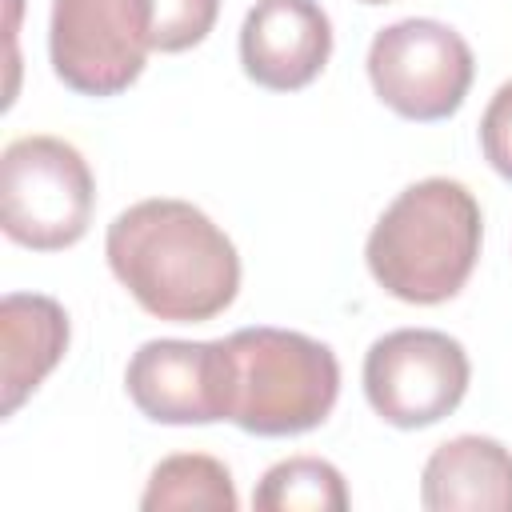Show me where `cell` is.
I'll use <instances>...</instances> for the list:
<instances>
[{"mask_svg": "<svg viewBox=\"0 0 512 512\" xmlns=\"http://www.w3.org/2000/svg\"><path fill=\"white\" fill-rule=\"evenodd\" d=\"M112 276L156 320L200 324L220 316L240 288L232 240L188 200H140L108 224Z\"/></svg>", "mask_w": 512, "mask_h": 512, "instance_id": "1", "label": "cell"}, {"mask_svg": "<svg viewBox=\"0 0 512 512\" xmlns=\"http://www.w3.org/2000/svg\"><path fill=\"white\" fill-rule=\"evenodd\" d=\"M480 204L448 176L408 184L376 220L368 236V272L404 304L452 300L480 256Z\"/></svg>", "mask_w": 512, "mask_h": 512, "instance_id": "2", "label": "cell"}, {"mask_svg": "<svg viewBox=\"0 0 512 512\" xmlns=\"http://www.w3.org/2000/svg\"><path fill=\"white\" fill-rule=\"evenodd\" d=\"M228 420L252 436H296L332 412L340 364L328 344L288 328H240L228 340Z\"/></svg>", "mask_w": 512, "mask_h": 512, "instance_id": "3", "label": "cell"}, {"mask_svg": "<svg viewBox=\"0 0 512 512\" xmlns=\"http://www.w3.org/2000/svg\"><path fill=\"white\" fill-rule=\"evenodd\" d=\"M96 208V180L84 156L60 136H20L0 160V224L8 240L56 252L76 244Z\"/></svg>", "mask_w": 512, "mask_h": 512, "instance_id": "4", "label": "cell"}, {"mask_svg": "<svg viewBox=\"0 0 512 512\" xmlns=\"http://www.w3.org/2000/svg\"><path fill=\"white\" fill-rule=\"evenodd\" d=\"M472 48L440 20H396L368 48V80L376 96L404 120H448L472 88Z\"/></svg>", "mask_w": 512, "mask_h": 512, "instance_id": "5", "label": "cell"}, {"mask_svg": "<svg viewBox=\"0 0 512 512\" xmlns=\"http://www.w3.org/2000/svg\"><path fill=\"white\" fill-rule=\"evenodd\" d=\"M148 52V0H52L48 56L64 88L80 96H116L144 72Z\"/></svg>", "mask_w": 512, "mask_h": 512, "instance_id": "6", "label": "cell"}, {"mask_svg": "<svg viewBox=\"0 0 512 512\" xmlns=\"http://www.w3.org/2000/svg\"><path fill=\"white\" fill-rule=\"evenodd\" d=\"M468 376L464 344L436 328H396L364 356V396L396 428H428L456 412Z\"/></svg>", "mask_w": 512, "mask_h": 512, "instance_id": "7", "label": "cell"}, {"mask_svg": "<svg viewBox=\"0 0 512 512\" xmlns=\"http://www.w3.org/2000/svg\"><path fill=\"white\" fill-rule=\"evenodd\" d=\"M132 404L156 424L228 420L224 340H148L124 372Z\"/></svg>", "mask_w": 512, "mask_h": 512, "instance_id": "8", "label": "cell"}, {"mask_svg": "<svg viewBox=\"0 0 512 512\" xmlns=\"http://www.w3.org/2000/svg\"><path fill=\"white\" fill-rule=\"evenodd\" d=\"M332 56V24L316 0H256L240 24V64L272 92L312 84Z\"/></svg>", "mask_w": 512, "mask_h": 512, "instance_id": "9", "label": "cell"}, {"mask_svg": "<svg viewBox=\"0 0 512 512\" xmlns=\"http://www.w3.org/2000/svg\"><path fill=\"white\" fill-rule=\"evenodd\" d=\"M428 512H512V452L492 436L444 440L420 476Z\"/></svg>", "mask_w": 512, "mask_h": 512, "instance_id": "10", "label": "cell"}, {"mask_svg": "<svg viewBox=\"0 0 512 512\" xmlns=\"http://www.w3.org/2000/svg\"><path fill=\"white\" fill-rule=\"evenodd\" d=\"M4 344V416H12L68 348V316L52 296L8 292L0 300Z\"/></svg>", "mask_w": 512, "mask_h": 512, "instance_id": "11", "label": "cell"}, {"mask_svg": "<svg viewBox=\"0 0 512 512\" xmlns=\"http://www.w3.org/2000/svg\"><path fill=\"white\" fill-rule=\"evenodd\" d=\"M240 496L228 468L204 452H180L152 468L140 496L144 512H236Z\"/></svg>", "mask_w": 512, "mask_h": 512, "instance_id": "12", "label": "cell"}, {"mask_svg": "<svg viewBox=\"0 0 512 512\" xmlns=\"http://www.w3.org/2000/svg\"><path fill=\"white\" fill-rule=\"evenodd\" d=\"M260 512H344L348 488L344 476L316 456H292L264 472L252 492Z\"/></svg>", "mask_w": 512, "mask_h": 512, "instance_id": "13", "label": "cell"}, {"mask_svg": "<svg viewBox=\"0 0 512 512\" xmlns=\"http://www.w3.org/2000/svg\"><path fill=\"white\" fill-rule=\"evenodd\" d=\"M148 4H152V52L196 48L220 16V0H148Z\"/></svg>", "mask_w": 512, "mask_h": 512, "instance_id": "14", "label": "cell"}, {"mask_svg": "<svg viewBox=\"0 0 512 512\" xmlns=\"http://www.w3.org/2000/svg\"><path fill=\"white\" fill-rule=\"evenodd\" d=\"M480 148H484V160L504 180H512V80L496 88V96L480 116Z\"/></svg>", "mask_w": 512, "mask_h": 512, "instance_id": "15", "label": "cell"}, {"mask_svg": "<svg viewBox=\"0 0 512 512\" xmlns=\"http://www.w3.org/2000/svg\"><path fill=\"white\" fill-rule=\"evenodd\" d=\"M360 4H392V0H360Z\"/></svg>", "mask_w": 512, "mask_h": 512, "instance_id": "16", "label": "cell"}]
</instances>
